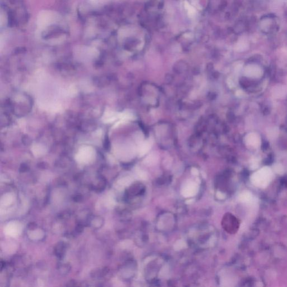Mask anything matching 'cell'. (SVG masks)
Here are the masks:
<instances>
[{
    "mask_svg": "<svg viewBox=\"0 0 287 287\" xmlns=\"http://www.w3.org/2000/svg\"><path fill=\"white\" fill-rule=\"evenodd\" d=\"M239 222L237 218L231 214H227L223 221V226L224 229L230 234H235L238 231Z\"/></svg>",
    "mask_w": 287,
    "mask_h": 287,
    "instance_id": "obj_1",
    "label": "cell"
},
{
    "mask_svg": "<svg viewBox=\"0 0 287 287\" xmlns=\"http://www.w3.org/2000/svg\"><path fill=\"white\" fill-rule=\"evenodd\" d=\"M244 74L246 76L251 78H259L263 74L262 69L258 65L255 64L249 65L246 67Z\"/></svg>",
    "mask_w": 287,
    "mask_h": 287,
    "instance_id": "obj_2",
    "label": "cell"
},
{
    "mask_svg": "<svg viewBox=\"0 0 287 287\" xmlns=\"http://www.w3.org/2000/svg\"><path fill=\"white\" fill-rule=\"evenodd\" d=\"M245 142L249 148H258L261 145V138L257 133H251L246 136Z\"/></svg>",
    "mask_w": 287,
    "mask_h": 287,
    "instance_id": "obj_3",
    "label": "cell"
},
{
    "mask_svg": "<svg viewBox=\"0 0 287 287\" xmlns=\"http://www.w3.org/2000/svg\"><path fill=\"white\" fill-rule=\"evenodd\" d=\"M272 93L275 98H283L287 95V89L283 85H278L273 88Z\"/></svg>",
    "mask_w": 287,
    "mask_h": 287,
    "instance_id": "obj_4",
    "label": "cell"
},
{
    "mask_svg": "<svg viewBox=\"0 0 287 287\" xmlns=\"http://www.w3.org/2000/svg\"><path fill=\"white\" fill-rule=\"evenodd\" d=\"M197 187L195 183H190L186 186L183 189L182 193L186 197H190L194 195L197 192Z\"/></svg>",
    "mask_w": 287,
    "mask_h": 287,
    "instance_id": "obj_5",
    "label": "cell"
},
{
    "mask_svg": "<svg viewBox=\"0 0 287 287\" xmlns=\"http://www.w3.org/2000/svg\"><path fill=\"white\" fill-rule=\"evenodd\" d=\"M66 250V245L63 242H60L55 247V252L56 256L60 258H62L64 255Z\"/></svg>",
    "mask_w": 287,
    "mask_h": 287,
    "instance_id": "obj_6",
    "label": "cell"
},
{
    "mask_svg": "<svg viewBox=\"0 0 287 287\" xmlns=\"http://www.w3.org/2000/svg\"><path fill=\"white\" fill-rule=\"evenodd\" d=\"M151 145L152 141H151V140H148L147 141L144 143L140 147V155H143L144 154L147 153L151 149Z\"/></svg>",
    "mask_w": 287,
    "mask_h": 287,
    "instance_id": "obj_7",
    "label": "cell"
},
{
    "mask_svg": "<svg viewBox=\"0 0 287 287\" xmlns=\"http://www.w3.org/2000/svg\"><path fill=\"white\" fill-rule=\"evenodd\" d=\"M279 134V130L277 127H272L269 129L267 131V135L270 139H276Z\"/></svg>",
    "mask_w": 287,
    "mask_h": 287,
    "instance_id": "obj_8",
    "label": "cell"
},
{
    "mask_svg": "<svg viewBox=\"0 0 287 287\" xmlns=\"http://www.w3.org/2000/svg\"><path fill=\"white\" fill-rule=\"evenodd\" d=\"M248 43L247 42L244 41H241L238 43V44L236 46V50L237 51H243L247 49L248 48Z\"/></svg>",
    "mask_w": 287,
    "mask_h": 287,
    "instance_id": "obj_9",
    "label": "cell"
},
{
    "mask_svg": "<svg viewBox=\"0 0 287 287\" xmlns=\"http://www.w3.org/2000/svg\"><path fill=\"white\" fill-rule=\"evenodd\" d=\"M157 160L158 155L155 152L152 153L145 159V161H147V162L149 163L150 165L155 163V161H157Z\"/></svg>",
    "mask_w": 287,
    "mask_h": 287,
    "instance_id": "obj_10",
    "label": "cell"
},
{
    "mask_svg": "<svg viewBox=\"0 0 287 287\" xmlns=\"http://www.w3.org/2000/svg\"><path fill=\"white\" fill-rule=\"evenodd\" d=\"M185 6L186 10L187 11L188 14H190L191 16L195 14V10H194V9L186 1H185Z\"/></svg>",
    "mask_w": 287,
    "mask_h": 287,
    "instance_id": "obj_11",
    "label": "cell"
},
{
    "mask_svg": "<svg viewBox=\"0 0 287 287\" xmlns=\"http://www.w3.org/2000/svg\"><path fill=\"white\" fill-rule=\"evenodd\" d=\"M84 229V225L81 223H79L77 224L76 227V231L78 233H81Z\"/></svg>",
    "mask_w": 287,
    "mask_h": 287,
    "instance_id": "obj_12",
    "label": "cell"
},
{
    "mask_svg": "<svg viewBox=\"0 0 287 287\" xmlns=\"http://www.w3.org/2000/svg\"><path fill=\"white\" fill-rule=\"evenodd\" d=\"M27 227L29 230H34L37 228V224L35 223H30L28 224Z\"/></svg>",
    "mask_w": 287,
    "mask_h": 287,
    "instance_id": "obj_13",
    "label": "cell"
},
{
    "mask_svg": "<svg viewBox=\"0 0 287 287\" xmlns=\"http://www.w3.org/2000/svg\"><path fill=\"white\" fill-rule=\"evenodd\" d=\"M82 199H83V197L81 195H76V196H75V197H74V201H76V202L81 201Z\"/></svg>",
    "mask_w": 287,
    "mask_h": 287,
    "instance_id": "obj_14",
    "label": "cell"
},
{
    "mask_svg": "<svg viewBox=\"0 0 287 287\" xmlns=\"http://www.w3.org/2000/svg\"><path fill=\"white\" fill-rule=\"evenodd\" d=\"M228 85H229L231 88H232V87L234 86V83H233V81L231 79H229L228 80Z\"/></svg>",
    "mask_w": 287,
    "mask_h": 287,
    "instance_id": "obj_15",
    "label": "cell"
},
{
    "mask_svg": "<svg viewBox=\"0 0 287 287\" xmlns=\"http://www.w3.org/2000/svg\"><path fill=\"white\" fill-rule=\"evenodd\" d=\"M192 172H193V174H197V173H198L197 170L196 169H195V168H193V169H192Z\"/></svg>",
    "mask_w": 287,
    "mask_h": 287,
    "instance_id": "obj_16",
    "label": "cell"
}]
</instances>
